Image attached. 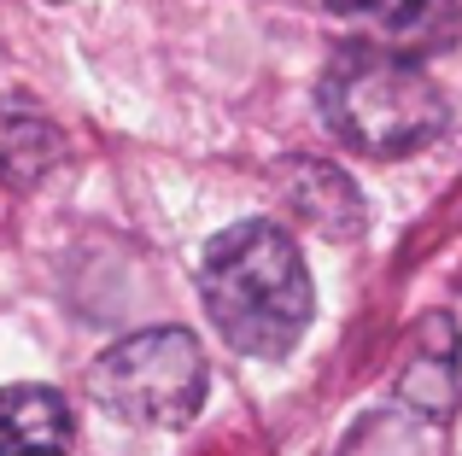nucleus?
I'll return each instance as SVG.
<instances>
[{"instance_id": "nucleus-1", "label": "nucleus", "mask_w": 462, "mask_h": 456, "mask_svg": "<svg viewBox=\"0 0 462 456\" xmlns=\"http://www.w3.org/2000/svg\"><path fill=\"white\" fill-rule=\"evenodd\" d=\"M199 298L211 328L246 357H287L310 328L316 287L282 223H235L205 246Z\"/></svg>"}, {"instance_id": "nucleus-2", "label": "nucleus", "mask_w": 462, "mask_h": 456, "mask_svg": "<svg viewBox=\"0 0 462 456\" xmlns=\"http://www.w3.org/2000/svg\"><path fill=\"white\" fill-rule=\"evenodd\" d=\"M322 123L363 159H410L445 135V105L439 82L416 65V53H398L381 41L339 47L322 70Z\"/></svg>"}, {"instance_id": "nucleus-3", "label": "nucleus", "mask_w": 462, "mask_h": 456, "mask_svg": "<svg viewBox=\"0 0 462 456\" xmlns=\"http://www.w3.org/2000/svg\"><path fill=\"white\" fill-rule=\"evenodd\" d=\"M88 392L129 427H181L205 404V351L188 328L129 333L88 369Z\"/></svg>"}, {"instance_id": "nucleus-4", "label": "nucleus", "mask_w": 462, "mask_h": 456, "mask_svg": "<svg viewBox=\"0 0 462 456\" xmlns=\"http://www.w3.org/2000/svg\"><path fill=\"white\" fill-rule=\"evenodd\" d=\"M398 398L421 422H445L462 398V333L445 310H433L410 340V357L398 369Z\"/></svg>"}, {"instance_id": "nucleus-5", "label": "nucleus", "mask_w": 462, "mask_h": 456, "mask_svg": "<svg viewBox=\"0 0 462 456\" xmlns=\"http://www.w3.org/2000/svg\"><path fill=\"white\" fill-rule=\"evenodd\" d=\"M275 194H282V205L305 228H316L322 240H357L363 223H369L357 182H351L346 170H334V164H322V159H287L282 170H275Z\"/></svg>"}, {"instance_id": "nucleus-6", "label": "nucleus", "mask_w": 462, "mask_h": 456, "mask_svg": "<svg viewBox=\"0 0 462 456\" xmlns=\"http://www.w3.org/2000/svg\"><path fill=\"white\" fill-rule=\"evenodd\" d=\"M328 12L398 53H433L462 23V0H328Z\"/></svg>"}, {"instance_id": "nucleus-7", "label": "nucleus", "mask_w": 462, "mask_h": 456, "mask_svg": "<svg viewBox=\"0 0 462 456\" xmlns=\"http://www.w3.org/2000/svg\"><path fill=\"white\" fill-rule=\"evenodd\" d=\"M77 415L53 387H0V456H65Z\"/></svg>"}, {"instance_id": "nucleus-8", "label": "nucleus", "mask_w": 462, "mask_h": 456, "mask_svg": "<svg viewBox=\"0 0 462 456\" xmlns=\"http://www.w3.org/2000/svg\"><path fill=\"white\" fill-rule=\"evenodd\" d=\"M59 159H65V135L53 117L30 94H0V182L35 187Z\"/></svg>"}]
</instances>
